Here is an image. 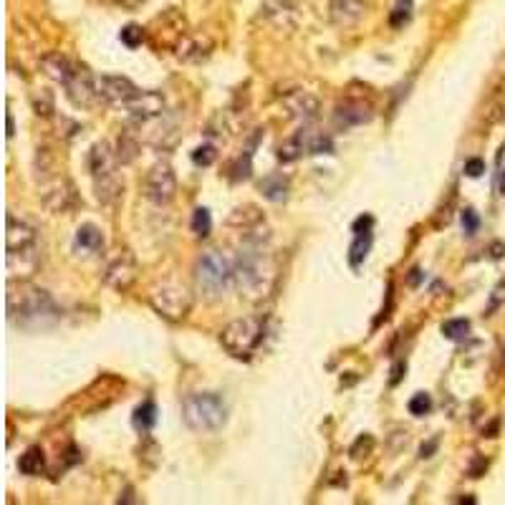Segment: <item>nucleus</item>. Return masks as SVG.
Returning a JSON list of instances; mask_svg holds the SVG:
<instances>
[{
  "instance_id": "f257e3e1",
  "label": "nucleus",
  "mask_w": 505,
  "mask_h": 505,
  "mask_svg": "<svg viewBox=\"0 0 505 505\" xmlns=\"http://www.w3.org/2000/svg\"><path fill=\"white\" fill-rule=\"evenodd\" d=\"M235 288L248 301H263L273 290L276 261L271 253V235L258 227L245 230V238L235 253Z\"/></svg>"
},
{
  "instance_id": "f03ea898",
  "label": "nucleus",
  "mask_w": 505,
  "mask_h": 505,
  "mask_svg": "<svg viewBox=\"0 0 505 505\" xmlns=\"http://www.w3.org/2000/svg\"><path fill=\"white\" fill-rule=\"evenodd\" d=\"M6 308L8 319L21 326H46L58 319V306L51 293L28 280H8Z\"/></svg>"
},
{
  "instance_id": "7ed1b4c3",
  "label": "nucleus",
  "mask_w": 505,
  "mask_h": 505,
  "mask_svg": "<svg viewBox=\"0 0 505 505\" xmlns=\"http://www.w3.org/2000/svg\"><path fill=\"white\" fill-rule=\"evenodd\" d=\"M195 283L198 290L210 301H217L235 285V258L222 250H208L195 266Z\"/></svg>"
},
{
  "instance_id": "20e7f679",
  "label": "nucleus",
  "mask_w": 505,
  "mask_h": 505,
  "mask_svg": "<svg viewBox=\"0 0 505 505\" xmlns=\"http://www.w3.org/2000/svg\"><path fill=\"white\" fill-rule=\"evenodd\" d=\"M182 422L192 432H217L227 422V404L215 392H195L182 399Z\"/></svg>"
},
{
  "instance_id": "39448f33",
  "label": "nucleus",
  "mask_w": 505,
  "mask_h": 505,
  "mask_svg": "<svg viewBox=\"0 0 505 505\" xmlns=\"http://www.w3.org/2000/svg\"><path fill=\"white\" fill-rule=\"evenodd\" d=\"M266 334V324L256 316H245V319H235L222 329L220 344L225 351L235 359H248L263 341Z\"/></svg>"
},
{
  "instance_id": "423d86ee",
  "label": "nucleus",
  "mask_w": 505,
  "mask_h": 505,
  "mask_svg": "<svg viewBox=\"0 0 505 505\" xmlns=\"http://www.w3.org/2000/svg\"><path fill=\"white\" fill-rule=\"evenodd\" d=\"M149 303L162 319L167 321H185L192 308V296L187 288L177 283H162L149 290Z\"/></svg>"
},
{
  "instance_id": "0eeeda50",
  "label": "nucleus",
  "mask_w": 505,
  "mask_h": 505,
  "mask_svg": "<svg viewBox=\"0 0 505 505\" xmlns=\"http://www.w3.org/2000/svg\"><path fill=\"white\" fill-rule=\"evenodd\" d=\"M144 195L154 205H167L174 200V195H177V177H174V169L167 162H157L147 172Z\"/></svg>"
},
{
  "instance_id": "6e6552de",
  "label": "nucleus",
  "mask_w": 505,
  "mask_h": 505,
  "mask_svg": "<svg viewBox=\"0 0 505 505\" xmlns=\"http://www.w3.org/2000/svg\"><path fill=\"white\" fill-rule=\"evenodd\" d=\"M41 200L51 212H69L71 208L79 205V195H76V187L69 177L64 174H56L51 180L41 182Z\"/></svg>"
},
{
  "instance_id": "1a4fd4ad",
  "label": "nucleus",
  "mask_w": 505,
  "mask_h": 505,
  "mask_svg": "<svg viewBox=\"0 0 505 505\" xmlns=\"http://www.w3.org/2000/svg\"><path fill=\"white\" fill-rule=\"evenodd\" d=\"M66 96L71 99V104L79 106V109H91V106L99 104L101 93H99V84H96V76L86 69V66L79 64L74 79L66 84Z\"/></svg>"
},
{
  "instance_id": "9d476101",
  "label": "nucleus",
  "mask_w": 505,
  "mask_h": 505,
  "mask_svg": "<svg viewBox=\"0 0 505 505\" xmlns=\"http://www.w3.org/2000/svg\"><path fill=\"white\" fill-rule=\"evenodd\" d=\"M6 266H8V278L11 280H30L38 273V268H41L38 245H30V248H21V250H8Z\"/></svg>"
},
{
  "instance_id": "9b49d317",
  "label": "nucleus",
  "mask_w": 505,
  "mask_h": 505,
  "mask_svg": "<svg viewBox=\"0 0 505 505\" xmlns=\"http://www.w3.org/2000/svg\"><path fill=\"white\" fill-rule=\"evenodd\" d=\"M96 84H99L101 99L114 106H124L142 91L137 84L129 81L127 76H101V79H96Z\"/></svg>"
},
{
  "instance_id": "f8f14e48",
  "label": "nucleus",
  "mask_w": 505,
  "mask_h": 505,
  "mask_svg": "<svg viewBox=\"0 0 505 505\" xmlns=\"http://www.w3.org/2000/svg\"><path fill=\"white\" fill-rule=\"evenodd\" d=\"M164 106H167V101H164V93H159V91H140L132 101H127V104H124V109H127L129 116H132V119H137V122H149V119H157V116L164 114Z\"/></svg>"
},
{
  "instance_id": "ddd939ff",
  "label": "nucleus",
  "mask_w": 505,
  "mask_h": 505,
  "mask_svg": "<svg viewBox=\"0 0 505 505\" xmlns=\"http://www.w3.org/2000/svg\"><path fill=\"white\" fill-rule=\"evenodd\" d=\"M283 106L288 111V116L298 119V122H311L316 119L321 111V101L316 93L303 91V89H296V91H288L283 96Z\"/></svg>"
},
{
  "instance_id": "4468645a",
  "label": "nucleus",
  "mask_w": 505,
  "mask_h": 505,
  "mask_svg": "<svg viewBox=\"0 0 505 505\" xmlns=\"http://www.w3.org/2000/svg\"><path fill=\"white\" fill-rule=\"evenodd\" d=\"M119 157H116V149L109 144V142H96L91 147V154H89V169H91L93 180H101V177H111V174L119 172Z\"/></svg>"
},
{
  "instance_id": "2eb2a0df",
  "label": "nucleus",
  "mask_w": 505,
  "mask_h": 505,
  "mask_svg": "<svg viewBox=\"0 0 505 505\" xmlns=\"http://www.w3.org/2000/svg\"><path fill=\"white\" fill-rule=\"evenodd\" d=\"M104 280L111 285V288L127 290L129 285L137 280V261H134L129 253H122V256L114 258V261L109 263V268H106V273H104Z\"/></svg>"
},
{
  "instance_id": "dca6fc26",
  "label": "nucleus",
  "mask_w": 505,
  "mask_h": 505,
  "mask_svg": "<svg viewBox=\"0 0 505 505\" xmlns=\"http://www.w3.org/2000/svg\"><path fill=\"white\" fill-rule=\"evenodd\" d=\"M41 69L43 74L48 76V79H53L56 84H61V86H66V84L74 79L76 69H79V64H76L74 58H69L66 53L61 51H51L46 53V56L41 58Z\"/></svg>"
},
{
  "instance_id": "f3484780",
  "label": "nucleus",
  "mask_w": 505,
  "mask_h": 505,
  "mask_svg": "<svg viewBox=\"0 0 505 505\" xmlns=\"http://www.w3.org/2000/svg\"><path fill=\"white\" fill-rule=\"evenodd\" d=\"M374 119V109L369 104H364V101L359 99H348L344 101V104L336 106V111H334V122L339 124V127L348 129V127H359V124H366Z\"/></svg>"
},
{
  "instance_id": "a211bd4d",
  "label": "nucleus",
  "mask_w": 505,
  "mask_h": 505,
  "mask_svg": "<svg viewBox=\"0 0 505 505\" xmlns=\"http://www.w3.org/2000/svg\"><path fill=\"white\" fill-rule=\"evenodd\" d=\"M263 18L273 21L276 25H283V28H296L298 23V6L296 0H268L266 6L261 8Z\"/></svg>"
},
{
  "instance_id": "6ab92c4d",
  "label": "nucleus",
  "mask_w": 505,
  "mask_h": 505,
  "mask_svg": "<svg viewBox=\"0 0 505 505\" xmlns=\"http://www.w3.org/2000/svg\"><path fill=\"white\" fill-rule=\"evenodd\" d=\"M35 245V230L25 220H18L16 215H8L6 225V250H21Z\"/></svg>"
},
{
  "instance_id": "aec40b11",
  "label": "nucleus",
  "mask_w": 505,
  "mask_h": 505,
  "mask_svg": "<svg viewBox=\"0 0 505 505\" xmlns=\"http://www.w3.org/2000/svg\"><path fill=\"white\" fill-rule=\"evenodd\" d=\"M366 16L364 0H331V21L336 25H356Z\"/></svg>"
},
{
  "instance_id": "412c9836",
  "label": "nucleus",
  "mask_w": 505,
  "mask_h": 505,
  "mask_svg": "<svg viewBox=\"0 0 505 505\" xmlns=\"http://www.w3.org/2000/svg\"><path fill=\"white\" fill-rule=\"evenodd\" d=\"M93 192H96V200H99L101 205H114L119 203L124 195V180L119 177V172L111 174V177L93 180Z\"/></svg>"
},
{
  "instance_id": "4be33fe9",
  "label": "nucleus",
  "mask_w": 505,
  "mask_h": 505,
  "mask_svg": "<svg viewBox=\"0 0 505 505\" xmlns=\"http://www.w3.org/2000/svg\"><path fill=\"white\" fill-rule=\"evenodd\" d=\"M266 222V215L261 212V208L256 205H243V208H235L227 215V225L240 227V230H253V227H261Z\"/></svg>"
},
{
  "instance_id": "5701e85b",
  "label": "nucleus",
  "mask_w": 505,
  "mask_h": 505,
  "mask_svg": "<svg viewBox=\"0 0 505 505\" xmlns=\"http://www.w3.org/2000/svg\"><path fill=\"white\" fill-rule=\"evenodd\" d=\"M210 53H212V41L203 33L187 35L185 41L180 43V58H185V61H203Z\"/></svg>"
},
{
  "instance_id": "b1692460",
  "label": "nucleus",
  "mask_w": 505,
  "mask_h": 505,
  "mask_svg": "<svg viewBox=\"0 0 505 505\" xmlns=\"http://www.w3.org/2000/svg\"><path fill=\"white\" fill-rule=\"evenodd\" d=\"M301 137H303V147H306V154H331L334 152L331 137L324 134V132H319V129L303 127Z\"/></svg>"
},
{
  "instance_id": "393cba45",
  "label": "nucleus",
  "mask_w": 505,
  "mask_h": 505,
  "mask_svg": "<svg viewBox=\"0 0 505 505\" xmlns=\"http://www.w3.org/2000/svg\"><path fill=\"white\" fill-rule=\"evenodd\" d=\"M33 167H35V177L41 182H46V180H51V177H56L58 172H61V164H58V157L53 154L48 147H38L35 149V162H33Z\"/></svg>"
},
{
  "instance_id": "a878e982",
  "label": "nucleus",
  "mask_w": 505,
  "mask_h": 505,
  "mask_svg": "<svg viewBox=\"0 0 505 505\" xmlns=\"http://www.w3.org/2000/svg\"><path fill=\"white\" fill-rule=\"evenodd\" d=\"M76 245L84 248L86 253H99V250L104 248V232L96 225H91V222H84V225L76 230Z\"/></svg>"
},
{
  "instance_id": "bb28decb",
  "label": "nucleus",
  "mask_w": 505,
  "mask_h": 505,
  "mask_svg": "<svg viewBox=\"0 0 505 505\" xmlns=\"http://www.w3.org/2000/svg\"><path fill=\"white\" fill-rule=\"evenodd\" d=\"M261 192L263 198L271 200V203H283L288 198V180L283 174H271L261 182Z\"/></svg>"
},
{
  "instance_id": "cd10ccee",
  "label": "nucleus",
  "mask_w": 505,
  "mask_h": 505,
  "mask_svg": "<svg viewBox=\"0 0 505 505\" xmlns=\"http://www.w3.org/2000/svg\"><path fill=\"white\" fill-rule=\"evenodd\" d=\"M301 154H306V147H303V137L301 132H296L293 137H288V140L283 142V144L278 147V152H276V157H278V162L283 164H290L296 162Z\"/></svg>"
},
{
  "instance_id": "c85d7f7f",
  "label": "nucleus",
  "mask_w": 505,
  "mask_h": 505,
  "mask_svg": "<svg viewBox=\"0 0 505 505\" xmlns=\"http://www.w3.org/2000/svg\"><path fill=\"white\" fill-rule=\"evenodd\" d=\"M21 472L23 475H38V472L46 467V458H43L41 448H28L23 455H21V463H18Z\"/></svg>"
},
{
  "instance_id": "c756f323",
  "label": "nucleus",
  "mask_w": 505,
  "mask_h": 505,
  "mask_svg": "<svg viewBox=\"0 0 505 505\" xmlns=\"http://www.w3.org/2000/svg\"><path fill=\"white\" fill-rule=\"evenodd\" d=\"M30 106H33L35 114L43 116V119L56 114V101H53V93L48 91V89H38V91H33V96H30Z\"/></svg>"
},
{
  "instance_id": "7c9ffc66",
  "label": "nucleus",
  "mask_w": 505,
  "mask_h": 505,
  "mask_svg": "<svg viewBox=\"0 0 505 505\" xmlns=\"http://www.w3.org/2000/svg\"><path fill=\"white\" fill-rule=\"evenodd\" d=\"M116 157L122 164H132L134 159L140 157V142L129 137V134H122L119 142H116Z\"/></svg>"
},
{
  "instance_id": "2f4dec72",
  "label": "nucleus",
  "mask_w": 505,
  "mask_h": 505,
  "mask_svg": "<svg viewBox=\"0 0 505 505\" xmlns=\"http://www.w3.org/2000/svg\"><path fill=\"white\" fill-rule=\"evenodd\" d=\"M157 422V407H154V402H144V404H140L137 409H134V427L142 432L152 430V424Z\"/></svg>"
},
{
  "instance_id": "473e14b6",
  "label": "nucleus",
  "mask_w": 505,
  "mask_h": 505,
  "mask_svg": "<svg viewBox=\"0 0 505 505\" xmlns=\"http://www.w3.org/2000/svg\"><path fill=\"white\" fill-rule=\"evenodd\" d=\"M369 248H372V232H359L354 240V245H351V250H348V261H351V266H361L366 258V253H369Z\"/></svg>"
},
{
  "instance_id": "72a5a7b5",
  "label": "nucleus",
  "mask_w": 505,
  "mask_h": 505,
  "mask_svg": "<svg viewBox=\"0 0 505 505\" xmlns=\"http://www.w3.org/2000/svg\"><path fill=\"white\" fill-rule=\"evenodd\" d=\"M467 331H470V321H465V319H450L442 324V334H445V339H450V341H463V339L467 336Z\"/></svg>"
},
{
  "instance_id": "f704fd0d",
  "label": "nucleus",
  "mask_w": 505,
  "mask_h": 505,
  "mask_svg": "<svg viewBox=\"0 0 505 505\" xmlns=\"http://www.w3.org/2000/svg\"><path fill=\"white\" fill-rule=\"evenodd\" d=\"M210 230H212V217H210V210L198 208L195 212H192V232H195L198 238H208Z\"/></svg>"
},
{
  "instance_id": "c9c22d12",
  "label": "nucleus",
  "mask_w": 505,
  "mask_h": 505,
  "mask_svg": "<svg viewBox=\"0 0 505 505\" xmlns=\"http://www.w3.org/2000/svg\"><path fill=\"white\" fill-rule=\"evenodd\" d=\"M119 38H122V43L127 48H140L142 41H144V28L137 23H129L122 28V33H119Z\"/></svg>"
},
{
  "instance_id": "e433bc0d",
  "label": "nucleus",
  "mask_w": 505,
  "mask_h": 505,
  "mask_svg": "<svg viewBox=\"0 0 505 505\" xmlns=\"http://www.w3.org/2000/svg\"><path fill=\"white\" fill-rule=\"evenodd\" d=\"M407 407H409V414H414V417H424V414H430V409H432V397L424 395V392H417Z\"/></svg>"
},
{
  "instance_id": "4c0bfd02",
  "label": "nucleus",
  "mask_w": 505,
  "mask_h": 505,
  "mask_svg": "<svg viewBox=\"0 0 505 505\" xmlns=\"http://www.w3.org/2000/svg\"><path fill=\"white\" fill-rule=\"evenodd\" d=\"M215 159H217V152H215V147L212 144H203V147H198V149L192 152V162L198 164V167H210Z\"/></svg>"
},
{
  "instance_id": "58836bf2",
  "label": "nucleus",
  "mask_w": 505,
  "mask_h": 505,
  "mask_svg": "<svg viewBox=\"0 0 505 505\" xmlns=\"http://www.w3.org/2000/svg\"><path fill=\"white\" fill-rule=\"evenodd\" d=\"M409 18H412V0H399L395 13H392V25L399 28V25H404Z\"/></svg>"
},
{
  "instance_id": "ea45409f",
  "label": "nucleus",
  "mask_w": 505,
  "mask_h": 505,
  "mask_svg": "<svg viewBox=\"0 0 505 505\" xmlns=\"http://www.w3.org/2000/svg\"><path fill=\"white\" fill-rule=\"evenodd\" d=\"M374 448V437L372 435H364V437H359V440L354 442V448H351V458L354 460H359L361 458V453H369V450Z\"/></svg>"
},
{
  "instance_id": "a19ab883",
  "label": "nucleus",
  "mask_w": 505,
  "mask_h": 505,
  "mask_svg": "<svg viewBox=\"0 0 505 505\" xmlns=\"http://www.w3.org/2000/svg\"><path fill=\"white\" fill-rule=\"evenodd\" d=\"M477 225H480V220H477V215H475V210H465L463 212V227H465V232L467 235H475L477 232Z\"/></svg>"
},
{
  "instance_id": "79ce46f5",
  "label": "nucleus",
  "mask_w": 505,
  "mask_h": 505,
  "mask_svg": "<svg viewBox=\"0 0 505 505\" xmlns=\"http://www.w3.org/2000/svg\"><path fill=\"white\" fill-rule=\"evenodd\" d=\"M465 172L470 174V177H480V174L485 172V162H482V159H467V162H465Z\"/></svg>"
},
{
  "instance_id": "37998d69",
  "label": "nucleus",
  "mask_w": 505,
  "mask_h": 505,
  "mask_svg": "<svg viewBox=\"0 0 505 505\" xmlns=\"http://www.w3.org/2000/svg\"><path fill=\"white\" fill-rule=\"evenodd\" d=\"M109 3L116 8H124V11H137V8L144 6L147 0H109Z\"/></svg>"
},
{
  "instance_id": "c03bdc74",
  "label": "nucleus",
  "mask_w": 505,
  "mask_h": 505,
  "mask_svg": "<svg viewBox=\"0 0 505 505\" xmlns=\"http://www.w3.org/2000/svg\"><path fill=\"white\" fill-rule=\"evenodd\" d=\"M435 448H437V442H430V445H422L419 453H422V458H432L430 453H435Z\"/></svg>"
},
{
  "instance_id": "a18cd8bd",
  "label": "nucleus",
  "mask_w": 505,
  "mask_h": 505,
  "mask_svg": "<svg viewBox=\"0 0 505 505\" xmlns=\"http://www.w3.org/2000/svg\"><path fill=\"white\" fill-rule=\"evenodd\" d=\"M402 369H407V366L404 364H397L395 366V377H392V384H397L402 379Z\"/></svg>"
},
{
  "instance_id": "49530a36",
  "label": "nucleus",
  "mask_w": 505,
  "mask_h": 505,
  "mask_svg": "<svg viewBox=\"0 0 505 505\" xmlns=\"http://www.w3.org/2000/svg\"><path fill=\"white\" fill-rule=\"evenodd\" d=\"M16 134V124H13V114H8V137Z\"/></svg>"
}]
</instances>
